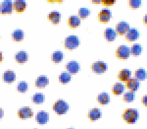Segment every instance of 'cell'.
Listing matches in <instances>:
<instances>
[{
	"instance_id": "f35d334b",
	"label": "cell",
	"mask_w": 147,
	"mask_h": 129,
	"mask_svg": "<svg viewBox=\"0 0 147 129\" xmlns=\"http://www.w3.org/2000/svg\"><path fill=\"white\" fill-rule=\"evenodd\" d=\"M143 22L144 24H147V15H145L144 17Z\"/></svg>"
},
{
	"instance_id": "277c9868",
	"label": "cell",
	"mask_w": 147,
	"mask_h": 129,
	"mask_svg": "<svg viewBox=\"0 0 147 129\" xmlns=\"http://www.w3.org/2000/svg\"><path fill=\"white\" fill-rule=\"evenodd\" d=\"M130 49L125 45H121L116 51V56L120 59H127L129 57Z\"/></svg>"
},
{
	"instance_id": "f1b7e54d",
	"label": "cell",
	"mask_w": 147,
	"mask_h": 129,
	"mask_svg": "<svg viewBox=\"0 0 147 129\" xmlns=\"http://www.w3.org/2000/svg\"><path fill=\"white\" fill-rule=\"evenodd\" d=\"M45 95L42 93H36L32 97L33 103L36 104H40L45 100Z\"/></svg>"
},
{
	"instance_id": "f546056e",
	"label": "cell",
	"mask_w": 147,
	"mask_h": 129,
	"mask_svg": "<svg viewBox=\"0 0 147 129\" xmlns=\"http://www.w3.org/2000/svg\"><path fill=\"white\" fill-rule=\"evenodd\" d=\"M59 81L62 83H66L69 82L71 80V75L69 73L64 72L62 73L59 77Z\"/></svg>"
},
{
	"instance_id": "5b68a950",
	"label": "cell",
	"mask_w": 147,
	"mask_h": 129,
	"mask_svg": "<svg viewBox=\"0 0 147 129\" xmlns=\"http://www.w3.org/2000/svg\"><path fill=\"white\" fill-rule=\"evenodd\" d=\"M91 70L94 73L101 74L104 73L108 68V65L106 63L98 61L93 63L91 65Z\"/></svg>"
},
{
	"instance_id": "7a4b0ae2",
	"label": "cell",
	"mask_w": 147,
	"mask_h": 129,
	"mask_svg": "<svg viewBox=\"0 0 147 129\" xmlns=\"http://www.w3.org/2000/svg\"><path fill=\"white\" fill-rule=\"evenodd\" d=\"M80 44L79 38L76 35H71L65 38L64 46L68 50H73L78 47Z\"/></svg>"
},
{
	"instance_id": "7402d4cb",
	"label": "cell",
	"mask_w": 147,
	"mask_h": 129,
	"mask_svg": "<svg viewBox=\"0 0 147 129\" xmlns=\"http://www.w3.org/2000/svg\"><path fill=\"white\" fill-rule=\"evenodd\" d=\"M131 74V71L130 70L128 69H123L119 72L118 76L120 81H125L130 79Z\"/></svg>"
},
{
	"instance_id": "60d3db41",
	"label": "cell",
	"mask_w": 147,
	"mask_h": 129,
	"mask_svg": "<svg viewBox=\"0 0 147 129\" xmlns=\"http://www.w3.org/2000/svg\"><path fill=\"white\" fill-rule=\"evenodd\" d=\"M75 129V128H68V129Z\"/></svg>"
},
{
	"instance_id": "603a6c76",
	"label": "cell",
	"mask_w": 147,
	"mask_h": 129,
	"mask_svg": "<svg viewBox=\"0 0 147 129\" xmlns=\"http://www.w3.org/2000/svg\"><path fill=\"white\" fill-rule=\"evenodd\" d=\"M26 1L23 0H17L13 3V7L17 12H23L26 8Z\"/></svg>"
},
{
	"instance_id": "7c38bea8",
	"label": "cell",
	"mask_w": 147,
	"mask_h": 129,
	"mask_svg": "<svg viewBox=\"0 0 147 129\" xmlns=\"http://www.w3.org/2000/svg\"><path fill=\"white\" fill-rule=\"evenodd\" d=\"M112 17V13L110 10L103 9L98 14V19L102 22H108Z\"/></svg>"
},
{
	"instance_id": "e0dca14e",
	"label": "cell",
	"mask_w": 147,
	"mask_h": 129,
	"mask_svg": "<svg viewBox=\"0 0 147 129\" xmlns=\"http://www.w3.org/2000/svg\"><path fill=\"white\" fill-rule=\"evenodd\" d=\"M101 115L100 110L98 108H95L89 111L88 117L91 120H95L100 118Z\"/></svg>"
},
{
	"instance_id": "e575fe53",
	"label": "cell",
	"mask_w": 147,
	"mask_h": 129,
	"mask_svg": "<svg viewBox=\"0 0 147 129\" xmlns=\"http://www.w3.org/2000/svg\"><path fill=\"white\" fill-rule=\"evenodd\" d=\"M115 2V1H113V0H103L102 1V5H103L107 6H108L112 5Z\"/></svg>"
},
{
	"instance_id": "6da1fadb",
	"label": "cell",
	"mask_w": 147,
	"mask_h": 129,
	"mask_svg": "<svg viewBox=\"0 0 147 129\" xmlns=\"http://www.w3.org/2000/svg\"><path fill=\"white\" fill-rule=\"evenodd\" d=\"M122 117L129 124H133L139 118V112L136 109H126L124 111Z\"/></svg>"
},
{
	"instance_id": "836d02e7",
	"label": "cell",
	"mask_w": 147,
	"mask_h": 129,
	"mask_svg": "<svg viewBox=\"0 0 147 129\" xmlns=\"http://www.w3.org/2000/svg\"><path fill=\"white\" fill-rule=\"evenodd\" d=\"M142 4L140 0H130L129 1V5L131 8H139Z\"/></svg>"
},
{
	"instance_id": "4fadbf2b",
	"label": "cell",
	"mask_w": 147,
	"mask_h": 129,
	"mask_svg": "<svg viewBox=\"0 0 147 129\" xmlns=\"http://www.w3.org/2000/svg\"><path fill=\"white\" fill-rule=\"evenodd\" d=\"M140 86V83L138 80L136 79H129L126 83V87L130 91H137Z\"/></svg>"
},
{
	"instance_id": "9a60e30c",
	"label": "cell",
	"mask_w": 147,
	"mask_h": 129,
	"mask_svg": "<svg viewBox=\"0 0 147 129\" xmlns=\"http://www.w3.org/2000/svg\"><path fill=\"white\" fill-rule=\"evenodd\" d=\"M104 36L108 41H113L115 40L117 36L116 31L111 28H107L104 31Z\"/></svg>"
},
{
	"instance_id": "44dd1931",
	"label": "cell",
	"mask_w": 147,
	"mask_h": 129,
	"mask_svg": "<svg viewBox=\"0 0 147 129\" xmlns=\"http://www.w3.org/2000/svg\"><path fill=\"white\" fill-rule=\"evenodd\" d=\"M81 24V20L79 17L76 15L71 16L69 17L68 20V24L71 28H76L79 26Z\"/></svg>"
},
{
	"instance_id": "5bb4252c",
	"label": "cell",
	"mask_w": 147,
	"mask_h": 129,
	"mask_svg": "<svg viewBox=\"0 0 147 129\" xmlns=\"http://www.w3.org/2000/svg\"><path fill=\"white\" fill-rule=\"evenodd\" d=\"M49 80L46 76H39L35 81V86L38 88H44L49 84Z\"/></svg>"
},
{
	"instance_id": "484cf974",
	"label": "cell",
	"mask_w": 147,
	"mask_h": 129,
	"mask_svg": "<svg viewBox=\"0 0 147 129\" xmlns=\"http://www.w3.org/2000/svg\"><path fill=\"white\" fill-rule=\"evenodd\" d=\"M134 75L137 80L144 81L147 77V73L145 70L143 69H139L135 71Z\"/></svg>"
},
{
	"instance_id": "8fae6325",
	"label": "cell",
	"mask_w": 147,
	"mask_h": 129,
	"mask_svg": "<svg viewBox=\"0 0 147 129\" xmlns=\"http://www.w3.org/2000/svg\"><path fill=\"white\" fill-rule=\"evenodd\" d=\"M139 32L138 30L135 28H131L128 30L125 34L126 40L129 41H134L139 37Z\"/></svg>"
},
{
	"instance_id": "83f0119b",
	"label": "cell",
	"mask_w": 147,
	"mask_h": 129,
	"mask_svg": "<svg viewBox=\"0 0 147 129\" xmlns=\"http://www.w3.org/2000/svg\"><path fill=\"white\" fill-rule=\"evenodd\" d=\"M64 55L61 51H55L51 55V60L55 63H58L63 60Z\"/></svg>"
},
{
	"instance_id": "4dcf8cb0",
	"label": "cell",
	"mask_w": 147,
	"mask_h": 129,
	"mask_svg": "<svg viewBox=\"0 0 147 129\" xmlns=\"http://www.w3.org/2000/svg\"><path fill=\"white\" fill-rule=\"evenodd\" d=\"M78 14L82 19H84L90 14V11L88 8H82L78 10Z\"/></svg>"
},
{
	"instance_id": "1f68e13d",
	"label": "cell",
	"mask_w": 147,
	"mask_h": 129,
	"mask_svg": "<svg viewBox=\"0 0 147 129\" xmlns=\"http://www.w3.org/2000/svg\"><path fill=\"white\" fill-rule=\"evenodd\" d=\"M28 84L24 81L20 82L18 83L17 89L19 92L24 93L28 90Z\"/></svg>"
},
{
	"instance_id": "3957f363",
	"label": "cell",
	"mask_w": 147,
	"mask_h": 129,
	"mask_svg": "<svg viewBox=\"0 0 147 129\" xmlns=\"http://www.w3.org/2000/svg\"><path fill=\"white\" fill-rule=\"evenodd\" d=\"M69 108L68 103L62 100H57L53 105V110L58 114H65Z\"/></svg>"
},
{
	"instance_id": "9c48e42d",
	"label": "cell",
	"mask_w": 147,
	"mask_h": 129,
	"mask_svg": "<svg viewBox=\"0 0 147 129\" xmlns=\"http://www.w3.org/2000/svg\"><path fill=\"white\" fill-rule=\"evenodd\" d=\"M65 68L71 74H76L80 69V65L76 61H70L65 65Z\"/></svg>"
},
{
	"instance_id": "8992f818",
	"label": "cell",
	"mask_w": 147,
	"mask_h": 129,
	"mask_svg": "<svg viewBox=\"0 0 147 129\" xmlns=\"http://www.w3.org/2000/svg\"><path fill=\"white\" fill-rule=\"evenodd\" d=\"M13 4L11 1H5L0 5V13L1 14H10L12 12Z\"/></svg>"
},
{
	"instance_id": "d590c367",
	"label": "cell",
	"mask_w": 147,
	"mask_h": 129,
	"mask_svg": "<svg viewBox=\"0 0 147 129\" xmlns=\"http://www.w3.org/2000/svg\"><path fill=\"white\" fill-rule=\"evenodd\" d=\"M142 102L144 105L147 106V95L144 96L142 99Z\"/></svg>"
},
{
	"instance_id": "d6a6232c",
	"label": "cell",
	"mask_w": 147,
	"mask_h": 129,
	"mask_svg": "<svg viewBox=\"0 0 147 129\" xmlns=\"http://www.w3.org/2000/svg\"><path fill=\"white\" fill-rule=\"evenodd\" d=\"M135 97L136 95L135 93L133 92H129L124 94L123 100L125 102H131L135 99Z\"/></svg>"
},
{
	"instance_id": "ffe728a7",
	"label": "cell",
	"mask_w": 147,
	"mask_h": 129,
	"mask_svg": "<svg viewBox=\"0 0 147 129\" xmlns=\"http://www.w3.org/2000/svg\"><path fill=\"white\" fill-rule=\"evenodd\" d=\"M48 18L53 24H58L60 21L61 14L58 12H52L48 14Z\"/></svg>"
},
{
	"instance_id": "74e56055",
	"label": "cell",
	"mask_w": 147,
	"mask_h": 129,
	"mask_svg": "<svg viewBox=\"0 0 147 129\" xmlns=\"http://www.w3.org/2000/svg\"><path fill=\"white\" fill-rule=\"evenodd\" d=\"M92 3H94V4H99L100 3L101 1H99V0H98V1L95 0V1H92Z\"/></svg>"
},
{
	"instance_id": "ac0fdd59",
	"label": "cell",
	"mask_w": 147,
	"mask_h": 129,
	"mask_svg": "<svg viewBox=\"0 0 147 129\" xmlns=\"http://www.w3.org/2000/svg\"><path fill=\"white\" fill-rule=\"evenodd\" d=\"M14 57L16 61L19 63H24L28 60V55L27 52L20 51L16 53Z\"/></svg>"
},
{
	"instance_id": "ba28073f",
	"label": "cell",
	"mask_w": 147,
	"mask_h": 129,
	"mask_svg": "<svg viewBox=\"0 0 147 129\" xmlns=\"http://www.w3.org/2000/svg\"><path fill=\"white\" fill-rule=\"evenodd\" d=\"M18 115L20 118H29L33 116V112L31 108L26 106L20 108L18 110Z\"/></svg>"
},
{
	"instance_id": "d4e9b609",
	"label": "cell",
	"mask_w": 147,
	"mask_h": 129,
	"mask_svg": "<svg viewBox=\"0 0 147 129\" xmlns=\"http://www.w3.org/2000/svg\"><path fill=\"white\" fill-rule=\"evenodd\" d=\"M12 38L14 41H22L24 38V32L20 29L14 30L12 33Z\"/></svg>"
},
{
	"instance_id": "d6986e66",
	"label": "cell",
	"mask_w": 147,
	"mask_h": 129,
	"mask_svg": "<svg viewBox=\"0 0 147 129\" xmlns=\"http://www.w3.org/2000/svg\"><path fill=\"white\" fill-rule=\"evenodd\" d=\"M96 99L100 104H107L110 102V96L107 93H101L97 96Z\"/></svg>"
},
{
	"instance_id": "cb8c5ba5",
	"label": "cell",
	"mask_w": 147,
	"mask_h": 129,
	"mask_svg": "<svg viewBox=\"0 0 147 129\" xmlns=\"http://www.w3.org/2000/svg\"><path fill=\"white\" fill-rule=\"evenodd\" d=\"M125 90V87L124 85L119 83H115L112 88L113 93L115 95H120Z\"/></svg>"
},
{
	"instance_id": "52a82bcc",
	"label": "cell",
	"mask_w": 147,
	"mask_h": 129,
	"mask_svg": "<svg viewBox=\"0 0 147 129\" xmlns=\"http://www.w3.org/2000/svg\"><path fill=\"white\" fill-rule=\"evenodd\" d=\"M129 29V25L125 21H121L116 25V33L119 35H123L126 33Z\"/></svg>"
},
{
	"instance_id": "4316f807",
	"label": "cell",
	"mask_w": 147,
	"mask_h": 129,
	"mask_svg": "<svg viewBox=\"0 0 147 129\" xmlns=\"http://www.w3.org/2000/svg\"><path fill=\"white\" fill-rule=\"evenodd\" d=\"M130 49V53L133 56L139 55L143 51V48L139 44H135L131 47Z\"/></svg>"
},
{
	"instance_id": "8d00e7d4",
	"label": "cell",
	"mask_w": 147,
	"mask_h": 129,
	"mask_svg": "<svg viewBox=\"0 0 147 129\" xmlns=\"http://www.w3.org/2000/svg\"><path fill=\"white\" fill-rule=\"evenodd\" d=\"M4 113L3 109L0 107V119H1L4 116Z\"/></svg>"
},
{
	"instance_id": "30bf717a",
	"label": "cell",
	"mask_w": 147,
	"mask_h": 129,
	"mask_svg": "<svg viewBox=\"0 0 147 129\" xmlns=\"http://www.w3.org/2000/svg\"><path fill=\"white\" fill-rule=\"evenodd\" d=\"M36 120L40 124H46L49 119V114L45 111H40L36 115Z\"/></svg>"
},
{
	"instance_id": "ab89813d",
	"label": "cell",
	"mask_w": 147,
	"mask_h": 129,
	"mask_svg": "<svg viewBox=\"0 0 147 129\" xmlns=\"http://www.w3.org/2000/svg\"><path fill=\"white\" fill-rule=\"evenodd\" d=\"M2 61V54L1 52H0V63Z\"/></svg>"
},
{
	"instance_id": "2e32d148",
	"label": "cell",
	"mask_w": 147,
	"mask_h": 129,
	"mask_svg": "<svg viewBox=\"0 0 147 129\" xmlns=\"http://www.w3.org/2000/svg\"><path fill=\"white\" fill-rule=\"evenodd\" d=\"M2 78L5 82L12 83L16 79V75L13 71L7 70L3 74Z\"/></svg>"
}]
</instances>
